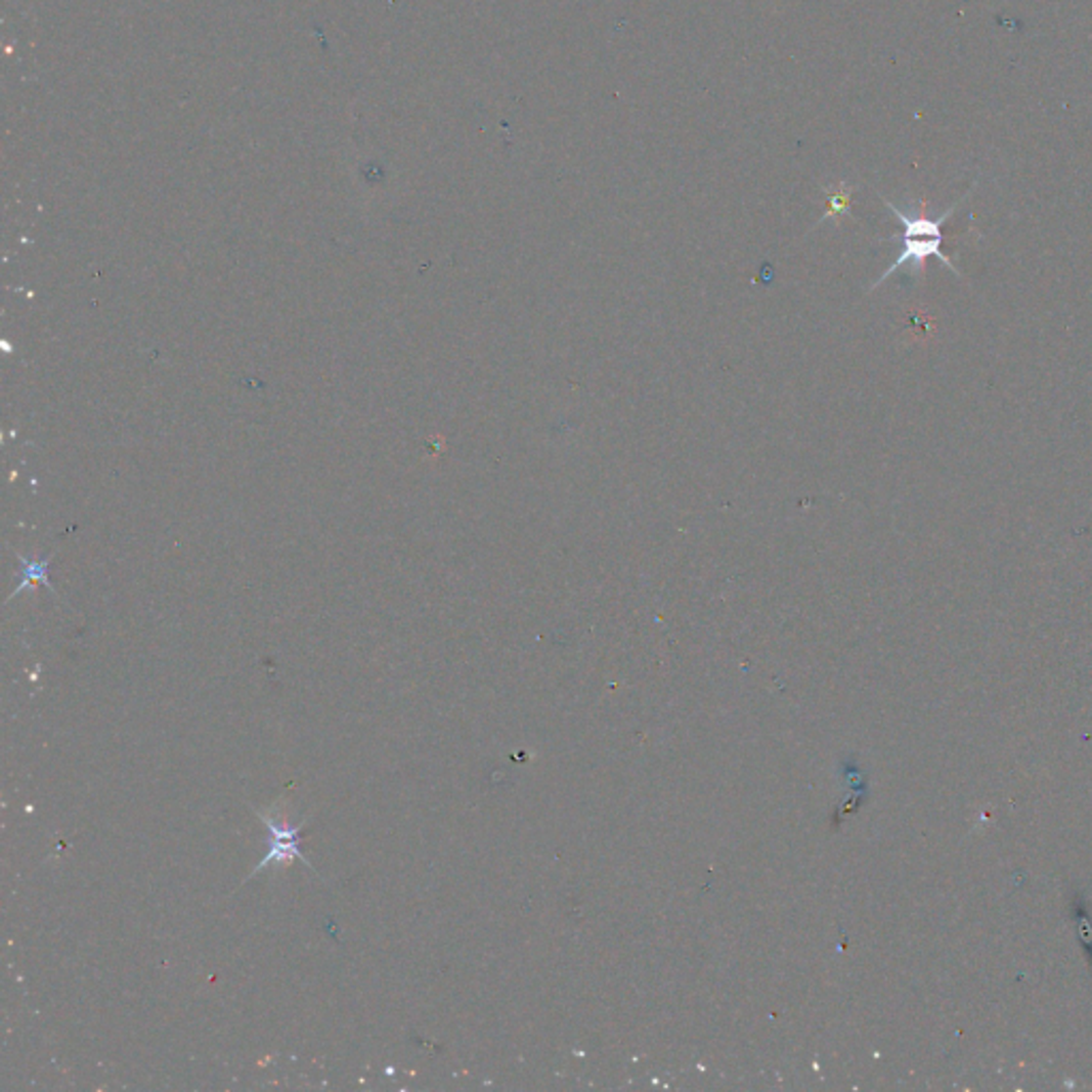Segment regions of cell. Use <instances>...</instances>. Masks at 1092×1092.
<instances>
[{
	"label": "cell",
	"instance_id": "1",
	"mask_svg": "<svg viewBox=\"0 0 1092 1092\" xmlns=\"http://www.w3.org/2000/svg\"><path fill=\"white\" fill-rule=\"evenodd\" d=\"M971 193H973V188L965 197L960 198L958 203H954L947 211H943V214L939 218H931L929 214H926V203L924 201H920L918 205H911L909 209H900L892 201H888V198H884L886 207L892 211V214H895V218L902 225V233L895 235V238H890V241H900V254L896 256V261L892 263L882 276H879V280L875 282L871 288L882 286L890 276H895L896 272H900V269H909L913 276H924L926 261H929V258H939V261H941L949 269V272H954V274L960 276L958 267L952 261H949V258L941 250L943 225Z\"/></svg>",
	"mask_w": 1092,
	"mask_h": 1092
},
{
	"label": "cell",
	"instance_id": "2",
	"mask_svg": "<svg viewBox=\"0 0 1092 1092\" xmlns=\"http://www.w3.org/2000/svg\"><path fill=\"white\" fill-rule=\"evenodd\" d=\"M252 808H254V807H252ZM254 813H256V817H261V819H263V824H265L267 830H269V837H267V853H265V858L252 868L250 875L243 879L241 886H243L245 882H250V879L256 877L258 873H263L267 866H282V864L292 862V860H301L305 866L310 868L312 873H316V868H314V864L308 860V855H303L301 850H299V839H301L299 835H301V830H303L305 826H308V819H303L301 824H297V826H288V824H278V821H276L272 815L265 813V811H261V808H254Z\"/></svg>",
	"mask_w": 1092,
	"mask_h": 1092
},
{
	"label": "cell",
	"instance_id": "3",
	"mask_svg": "<svg viewBox=\"0 0 1092 1092\" xmlns=\"http://www.w3.org/2000/svg\"><path fill=\"white\" fill-rule=\"evenodd\" d=\"M850 195L852 191L845 184L839 186L837 193H832L828 198V211L824 218H832V216H841V214H848L850 211Z\"/></svg>",
	"mask_w": 1092,
	"mask_h": 1092
}]
</instances>
